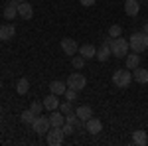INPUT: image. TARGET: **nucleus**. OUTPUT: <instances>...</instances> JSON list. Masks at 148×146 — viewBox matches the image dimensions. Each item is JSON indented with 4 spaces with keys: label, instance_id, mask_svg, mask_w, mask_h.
Segmentation results:
<instances>
[{
    "label": "nucleus",
    "instance_id": "a878e982",
    "mask_svg": "<svg viewBox=\"0 0 148 146\" xmlns=\"http://www.w3.org/2000/svg\"><path fill=\"white\" fill-rule=\"evenodd\" d=\"M121 34H123V28H121L119 24H113V26L109 28V36H111V38H121Z\"/></svg>",
    "mask_w": 148,
    "mask_h": 146
},
{
    "label": "nucleus",
    "instance_id": "9b49d317",
    "mask_svg": "<svg viewBox=\"0 0 148 146\" xmlns=\"http://www.w3.org/2000/svg\"><path fill=\"white\" fill-rule=\"evenodd\" d=\"M125 12H126V16H130V18L138 16V12H140V2H138V0H126L125 2Z\"/></svg>",
    "mask_w": 148,
    "mask_h": 146
},
{
    "label": "nucleus",
    "instance_id": "0eeeda50",
    "mask_svg": "<svg viewBox=\"0 0 148 146\" xmlns=\"http://www.w3.org/2000/svg\"><path fill=\"white\" fill-rule=\"evenodd\" d=\"M61 51L67 53L69 57H73L79 51V45H77L75 40H71V38H63V40H61Z\"/></svg>",
    "mask_w": 148,
    "mask_h": 146
},
{
    "label": "nucleus",
    "instance_id": "72a5a7b5",
    "mask_svg": "<svg viewBox=\"0 0 148 146\" xmlns=\"http://www.w3.org/2000/svg\"><path fill=\"white\" fill-rule=\"evenodd\" d=\"M138 2H144V0H138Z\"/></svg>",
    "mask_w": 148,
    "mask_h": 146
},
{
    "label": "nucleus",
    "instance_id": "2f4dec72",
    "mask_svg": "<svg viewBox=\"0 0 148 146\" xmlns=\"http://www.w3.org/2000/svg\"><path fill=\"white\" fill-rule=\"evenodd\" d=\"M18 2H28V0H18Z\"/></svg>",
    "mask_w": 148,
    "mask_h": 146
},
{
    "label": "nucleus",
    "instance_id": "f704fd0d",
    "mask_svg": "<svg viewBox=\"0 0 148 146\" xmlns=\"http://www.w3.org/2000/svg\"><path fill=\"white\" fill-rule=\"evenodd\" d=\"M0 112H2V107H0Z\"/></svg>",
    "mask_w": 148,
    "mask_h": 146
},
{
    "label": "nucleus",
    "instance_id": "c756f323",
    "mask_svg": "<svg viewBox=\"0 0 148 146\" xmlns=\"http://www.w3.org/2000/svg\"><path fill=\"white\" fill-rule=\"evenodd\" d=\"M81 6H85V8H89V6H93L95 4V0H79Z\"/></svg>",
    "mask_w": 148,
    "mask_h": 146
},
{
    "label": "nucleus",
    "instance_id": "393cba45",
    "mask_svg": "<svg viewBox=\"0 0 148 146\" xmlns=\"http://www.w3.org/2000/svg\"><path fill=\"white\" fill-rule=\"evenodd\" d=\"M59 111L63 112V114H69V112H75V109H73V101H63L61 105H59Z\"/></svg>",
    "mask_w": 148,
    "mask_h": 146
},
{
    "label": "nucleus",
    "instance_id": "a211bd4d",
    "mask_svg": "<svg viewBox=\"0 0 148 146\" xmlns=\"http://www.w3.org/2000/svg\"><path fill=\"white\" fill-rule=\"evenodd\" d=\"M132 144H136V146H146L148 144V134L144 132V130H134L132 132Z\"/></svg>",
    "mask_w": 148,
    "mask_h": 146
},
{
    "label": "nucleus",
    "instance_id": "f8f14e48",
    "mask_svg": "<svg viewBox=\"0 0 148 146\" xmlns=\"http://www.w3.org/2000/svg\"><path fill=\"white\" fill-rule=\"evenodd\" d=\"M16 36V28L12 26V24H4V26H0V40L2 42H8Z\"/></svg>",
    "mask_w": 148,
    "mask_h": 146
},
{
    "label": "nucleus",
    "instance_id": "c85d7f7f",
    "mask_svg": "<svg viewBox=\"0 0 148 146\" xmlns=\"http://www.w3.org/2000/svg\"><path fill=\"white\" fill-rule=\"evenodd\" d=\"M61 130H63V134L67 136V134H73V132H75V126H73V124H69L67 121H65V124L61 126Z\"/></svg>",
    "mask_w": 148,
    "mask_h": 146
},
{
    "label": "nucleus",
    "instance_id": "5701e85b",
    "mask_svg": "<svg viewBox=\"0 0 148 146\" xmlns=\"http://www.w3.org/2000/svg\"><path fill=\"white\" fill-rule=\"evenodd\" d=\"M36 117H38V114H34V112L28 109V111H22V114H20V121H22V123H26V124H32V123L36 121Z\"/></svg>",
    "mask_w": 148,
    "mask_h": 146
},
{
    "label": "nucleus",
    "instance_id": "7ed1b4c3",
    "mask_svg": "<svg viewBox=\"0 0 148 146\" xmlns=\"http://www.w3.org/2000/svg\"><path fill=\"white\" fill-rule=\"evenodd\" d=\"M128 49H130V45H128V40H125V38H114L111 44V51L114 57H126Z\"/></svg>",
    "mask_w": 148,
    "mask_h": 146
},
{
    "label": "nucleus",
    "instance_id": "f3484780",
    "mask_svg": "<svg viewBox=\"0 0 148 146\" xmlns=\"http://www.w3.org/2000/svg\"><path fill=\"white\" fill-rule=\"evenodd\" d=\"M79 56H83L85 59H91V57H97V47L91 44H83L79 47V51H77Z\"/></svg>",
    "mask_w": 148,
    "mask_h": 146
},
{
    "label": "nucleus",
    "instance_id": "423d86ee",
    "mask_svg": "<svg viewBox=\"0 0 148 146\" xmlns=\"http://www.w3.org/2000/svg\"><path fill=\"white\" fill-rule=\"evenodd\" d=\"M85 85H87V79H85L83 73H71V75L67 77V87H71V89L83 91Z\"/></svg>",
    "mask_w": 148,
    "mask_h": 146
},
{
    "label": "nucleus",
    "instance_id": "dca6fc26",
    "mask_svg": "<svg viewBox=\"0 0 148 146\" xmlns=\"http://www.w3.org/2000/svg\"><path fill=\"white\" fill-rule=\"evenodd\" d=\"M132 79H134L136 83H140V85H146L148 83V69H142L138 65V67L132 71Z\"/></svg>",
    "mask_w": 148,
    "mask_h": 146
},
{
    "label": "nucleus",
    "instance_id": "473e14b6",
    "mask_svg": "<svg viewBox=\"0 0 148 146\" xmlns=\"http://www.w3.org/2000/svg\"><path fill=\"white\" fill-rule=\"evenodd\" d=\"M0 87H2V79H0Z\"/></svg>",
    "mask_w": 148,
    "mask_h": 146
},
{
    "label": "nucleus",
    "instance_id": "39448f33",
    "mask_svg": "<svg viewBox=\"0 0 148 146\" xmlns=\"http://www.w3.org/2000/svg\"><path fill=\"white\" fill-rule=\"evenodd\" d=\"M63 138H65V134H63L61 126H51V128L47 130V134H46V140H47V144H49V146L63 144Z\"/></svg>",
    "mask_w": 148,
    "mask_h": 146
},
{
    "label": "nucleus",
    "instance_id": "2eb2a0df",
    "mask_svg": "<svg viewBox=\"0 0 148 146\" xmlns=\"http://www.w3.org/2000/svg\"><path fill=\"white\" fill-rule=\"evenodd\" d=\"M59 105H61V103H59V99H57V95H53V93H49L46 99H44V107H46L49 112L57 111V109H59Z\"/></svg>",
    "mask_w": 148,
    "mask_h": 146
},
{
    "label": "nucleus",
    "instance_id": "20e7f679",
    "mask_svg": "<svg viewBox=\"0 0 148 146\" xmlns=\"http://www.w3.org/2000/svg\"><path fill=\"white\" fill-rule=\"evenodd\" d=\"M51 128V123H49V117H36V121L32 123V130H34L38 136L47 134V130Z\"/></svg>",
    "mask_w": 148,
    "mask_h": 146
},
{
    "label": "nucleus",
    "instance_id": "f257e3e1",
    "mask_svg": "<svg viewBox=\"0 0 148 146\" xmlns=\"http://www.w3.org/2000/svg\"><path fill=\"white\" fill-rule=\"evenodd\" d=\"M128 45H130V49L134 53H144L148 49V34H144V32H134V34L130 36V40H128Z\"/></svg>",
    "mask_w": 148,
    "mask_h": 146
},
{
    "label": "nucleus",
    "instance_id": "cd10ccee",
    "mask_svg": "<svg viewBox=\"0 0 148 146\" xmlns=\"http://www.w3.org/2000/svg\"><path fill=\"white\" fill-rule=\"evenodd\" d=\"M71 63H73V67H75V69H81L83 65H85V57H83V56H73Z\"/></svg>",
    "mask_w": 148,
    "mask_h": 146
},
{
    "label": "nucleus",
    "instance_id": "9d476101",
    "mask_svg": "<svg viewBox=\"0 0 148 146\" xmlns=\"http://www.w3.org/2000/svg\"><path fill=\"white\" fill-rule=\"evenodd\" d=\"M85 130L89 132V134H99L103 130V123L99 121V119H95V117H91L87 123H85Z\"/></svg>",
    "mask_w": 148,
    "mask_h": 146
},
{
    "label": "nucleus",
    "instance_id": "bb28decb",
    "mask_svg": "<svg viewBox=\"0 0 148 146\" xmlns=\"http://www.w3.org/2000/svg\"><path fill=\"white\" fill-rule=\"evenodd\" d=\"M77 93H79V91L67 87V89H65V93H63V95H65V101H77Z\"/></svg>",
    "mask_w": 148,
    "mask_h": 146
},
{
    "label": "nucleus",
    "instance_id": "7c9ffc66",
    "mask_svg": "<svg viewBox=\"0 0 148 146\" xmlns=\"http://www.w3.org/2000/svg\"><path fill=\"white\" fill-rule=\"evenodd\" d=\"M142 32H144V34H148V22L144 24V28H142Z\"/></svg>",
    "mask_w": 148,
    "mask_h": 146
},
{
    "label": "nucleus",
    "instance_id": "6e6552de",
    "mask_svg": "<svg viewBox=\"0 0 148 146\" xmlns=\"http://www.w3.org/2000/svg\"><path fill=\"white\" fill-rule=\"evenodd\" d=\"M18 16L22 20H32L34 18V6L30 2H20L18 4Z\"/></svg>",
    "mask_w": 148,
    "mask_h": 146
},
{
    "label": "nucleus",
    "instance_id": "4be33fe9",
    "mask_svg": "<svg viewBox=\"0 0 148 146\" xmlns=\"http://www.w3.org/2000/svg\"><path fill=\"white\" fill-rule=\"evenodd\" d=\"M16 91H18V95H26L28 91H30V81L26 77L18 79V83H16Z\"/></svg>",
    "mask_w": 148,
    "mask_h": 146
},
{
    "label": "nucleus",
    "instance_id": "b1692460",
    "mask_svg": "<svg viewBox=\"0 0 148 146\" xmlns=\"http://www.w3.org/2000/svg\"><path fill=\"white\" fill-rule=\"evenodd\" d=\"M46 107H44V101L40 103V101H32L30 103V111L34 112V114H42V111H44Z\"/></svg>",
    "mask_w": 148,
    "mask_h": 146
},
{
    "label": "nucleus",
    "instance_id": "1a4fd4ad",
    "mask_svg": "<svg viewBox=\"0 0 148 146\" xmlns=\"http://www.w3.org/2000/svg\"><path fill=\"white\" fill-rule=\"evenodd\" d=\"M18 0H8L6 2V8H4V20H14L18 16Z\"/></svg>",
    "mask_w": 148,
    "mask_h": 146
},
{
    "label": "nucleus",
    "instance_id": "f03ea898",
    "mask_svg": "<svg viewBox=\"0 0 148 146\" xmlns=\"http://www.w3.org/2000/svg\"><path fill=\"white\" fill-rule=\"evenodd\" d=\"M113 83L116 87L125 89V87H128V85L132 83V73H130L128 69H116L113 73Z\"/></svg>",
    "mask_w": 148,
    "mask_h": 146
},
{
    "label": "nucleus",
    "instance_id": "412c9836",
    "mask_svg": "<svg viewBox=\"0 0 148 146\" xmlns=\"http://www.w3.org/2000/svg\"><path fill=\"white\" fill-rule=\"evenodd\" d=\"M140 65V56L138 53H128L126 56V69H136Z\"/></svg>",
    "mask_w": 148,
    "mask_h": 146
},
{
    "label": "nucleus",
    "instance_id": "ddd939ff",
    "mask_svg": "<svg viewBox=\"0 0 148 146\" xmlns=\"http://www.w3.org/2000/svg\"><path fill=\"white\" fill-rule=\"evenodd\" d=\"M75 114L79 117L81 121H85V123H87V121L93 117V109L89 107V105H79V107H75Z\"/></svg>",
    "mask_w": 148,
    "mask_h": 146
},
{
    "label": "nucleus",
    "instance_id": "6ab92c4d",
    "mask_svg": "<svg viewBox=\"0 0 148 146\" xmlns=\"http://www.w3.org/2000/svg\"><path fill=\"white\" fill-rule=\"evenodd\" d=\"M49 123H51V126H63L65 124V114L59 111H51V114H49Z\"/></svg>",
    "mask_w": 148,
    "mask_h": 146
},
{
    "label": "nucleus",
    "instance_id": "4468645a",
    "mask_svg": "<svg viewBox=\"0 0 148 146\" xmlns=\"http://www.w3.org/2000/svg\"><path fill=\"white\" fill-rule=\"evenodd\" d=\"M111 56H113V51H111V45L103 42L101 47H97V59H99L101 63H105V61H107V59H109Z\"/></svg>",
    "mask_w": 148,
    "mask_h": 146
},
{
    "label": "nucleus",
    "instance_id": "aec40b11",
    "mask_svg": "<svg viewBox=\"0 0 148 146\" xmlns=\"http://www.w3.org/2000/svg\"><path fill=\"white\" fill-rule=\"evenodd\" d=\"M65 89H67V83H63V81H51V83H49V91H51V93H53V95H57V97H59V95H63V93H65Z\"/></svg>",
    "mask_w": 148,
    "mask_h": 146
}]
</instances>
